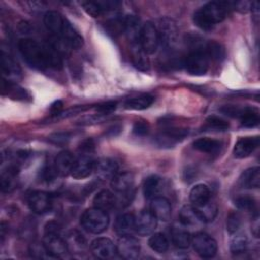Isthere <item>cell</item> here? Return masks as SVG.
Returning <instances> with one entry per match:
<instances>
[{
    "label": "cell",
    "instance_id": "6da1fadb",
    "mask_svg": "<svg viewBox=\"0 0 260 260\" xmlns=\"http://www.w3.org/2000/svg\"><path fill=\"white\" fill-rule=\"evenodd\" d=\"M18 50L26 63L36 69L62 67L61 53L52 43L41 44L36 40L24 38L19 40Z\"/></svg>",
    "mask_w": 260,
    "mask_h": 260
},
{
    "label": "cell",
    "instance_id": "7a4b0ae2",
    "mask_svg": "<svg viewBox=\"0 0 260 260\" xmlns=\"http://www.w3.org/2000/svg\"><path fill=\"white\" fill-rule=\"evenodd\" d=\"M44 23L56 38L64 42L69 48L78 49L82 47V37L58 11H48L44 16Z\"/></svg>",
    "mask_w": 260,
    "mask_h": 260
},
{
    "label": "cell",
    "instance_id": "3957f363",
    "mask_svg": "<svg viewBox=\"0 0 260 260\" xmlns=\"http://www.w3.org/2000/svg\"><path fill=\"white\" fill-rule=\"evenodd\" d=\"M230 3L211 1L199 9H197L193 14V21L196 26L202 30H210L215 24L221 22L226 15L228 7Z\"/></svg>",
    "mask_w": 260,
    "mask_h": 260
},
{
    "label": "cell",
    "instance_id": "277c9868",
    "mask_svg": "<svg viewBox=\"0 0 260 260\" xmlns=\"http://www.w3.org/2000/svg\"><path fill=\"white\" fill-rule=\"evenodd\" d=\"M80 223L82 228L91 234H101L105 232L109 225V216L106 211L92 207L86 209L81 217Z\"/></svg>",
    "mask_w": 260,
    "mask_h": 260
},
{
    "label": "cell",
    "instance_id": "5b68a950",
    "mask_svg": "<svg viewBox=\"0 0 260 260\" xmlns=\"http://www.w3.org/2000/svg\"><path fill=\"white\" fill-rule=\"evenodd\" d=\"M209 58L205 51L197 49L188 54L184 60L186 70L192 75H204L209 67Z\"/></svg>",
    "mask_w": 260,
    "mask_h": 260
},
{
    "label": "cell",
    "instance_id": "8992f818",
    "mask_svg": "<svg viewBox=\"0 0 260 260\" xmlns=\"http://www.w3.org/2000/svg\"><path fill=\"white\" fill-rule=\"evenodd\" d=\"M191 244L195 252L201 258H212L217 252V243L216 241L205 233H196L191 238Z\"/></svg>",
    "mask_w": 260,
    "mask_h": 260
},
{
    "label": "cell",
    "instance_id": "52a82bcc",
    "mask_svg": "<svg viewBox=\"0 0 260 260\" xmlns=\"http://www.w3.org/2000/svg\"><path fill=\"white\" fill-rule=\"evenodd\" d=\"M43 246L46 252L55 258L63 256L68 251L66 241L59 235V233L45 232Z\"/></svg>",
    "mask_w": 260,
    "mask_h": 260
},
{
    "label": "cell",
    "instance_id": "ba28073f",
    "mask_svg": "<svg viewBox=\"0 0 260 260\" xmlns=\"http://www.w3.org/2000/svg\"><path fill=\"white\" fill-rule=\"evenodd\" d=\"M140 45L147 55L156 52L159 45V36L157 28L153 23L146 22L142 25L140 34Z\"/></svg>",
    "mask_w": 260,
    "mask_h": 260
},
{
    "label": "cell",
    "instance_id": "9c48e42d",
    "mask_svg": "<svg viewBox=\"0 0 260 260\" xmlns=\"http://www.w3.org/2000/svg\"><path fill=\"white\" fill-rule=\"evenodd\" d=\"M157 28V27H156ZM159 43L168 49L172 48L178 39V28L176 23L170 18H164L160 20L158 28Z\"/></svg>",
    "mask_w": 260,
    "mask_h": 260
},
{
    "label": "cell",
    "instance_id": "30bf717a",
    "mask_svg": "<svg viewBox=\"0 0 260 260\" xmlns=\"http://www.w3.org/2000/svg\"><path fill=\"white\" fill-rule=\"evenodd\" d=\"M116 249L120 257L128 260L136 259L140 254L139 242L130 235L122 236L118 241Z\"/></svg>",
    "mask_w": 260,
    "mask_h": 260
},
{
    "label": "cell",
    "instance_id": "8fae6325",
    "mask_svg": "<svg viewBox=\"0 0 260 260\" xmlns=\"http://www.w3.org/2000/svg\"><path fill=\"white\" fill-rule=\"evenodd\" d=\"M94 165L95 161L90 153H80L77 159H75L70 174L77 180L87 178L93 172Z\"/></svg>",
    "mask_w": 260,
    "mask_h": 260
},
{
    "label": "cell",
    "instance_id": "7c38bea8",
    "mask_svg": "<svg viewBox=\"0 0 260 260\" xmlns=\"http://www.w3.org/2000/svg\"><path fill=\"white\" fill-rule=\"evenodd\" d=\"M29 208L38 214L49 211L52 207V198L50 194L44 191H34L27 197Z\"/></svg>",
    "mask_w": 260,
    "mask_h": 260
},
{
    "label": "cell",
    "instance_id": "4fadbf2b",
    "mask_svg": "<svg viewBox=\"0 0 260 260\" xmlns=\"http://www.w3.org/2000/svg\"><path fill=\"white\" fill-rule=\"evenodd\" d=\"M90 250L91 253L100 259H111L117 253V249L114 243L105 237L93 240L90 245Z\"/></svg>",
    "mask_w": 260,
    "mask_h": 260
},
{
    "label": "cell",
    "instance_id": "5bb4252c",
    "mask_svg": "<svg viewBox=\"0 0 260 260\" xmlns=\"http://www.w3.org/2000/svg\"><path fill=\"white\" fill-rule=\"evenodd\" d=\"M156 217L147 210L140 211L135 216V232L140 236H148L156 228Z\"/></svg>",
    "mask_w": 260,
    "mask_h": 260
},
{
    "label": "cell",
    "instance_id": "9a60e30c",
    "mask_svg": "<svg viewBox=\"0 0 260 260\" xmlns=\"http://www.w3.org/2000/svg\"><path fill=\"white\" fill-rule=\"evenodd\" d=\"M188 129L186 128H167L164 129L157 136H156V141L159 145L161 146H173L177 142L181 141L188 135Z\"/></svg>",
    "mask_w": 260,
    "mask_h": 260
},
{
    "label": "cell",
    "instance_id": "2e32d148",
    "mask_svg": "<svg viewBox=\"0 0 260 260\" xmlns=\"http://www.w3.org/2000/svg\"><path fill=\"white\" fill-rule=\"evenodd\" d=\"M150 212L156 217V219L168 221L171 218L172 214V207L170 201L162 197V196H156L151 199L150 201Z\"/></svg>",
    "mask_w": 260,
    "mask_h": 260
},
{
    "label": "cell",
    "instance_id": "e0dca14e",
    "mask_svg": "<svg viewBox=\"0 0 260 260\" xmlns=\"http://www.w3.org/2000/svg\"><path fill=\"white\" fill-rule=\"evenodd\" d=\"M259 146V137H242L234 146V156L237 158H245L249 156Z\"/></svg>",
    "mask_w": 260,
    "mask_h": 260
},
{
    "label": "cell",
    "instance_id": "ac0fdd59",
    "mask_svg": "<svg viewBox=\"0 0 260 260\" xmlns=\"http://www.w3.org/2000/svg\"><path fill=\"white\" fill-rule=\"evenodd\" d=\"M118 164L111 158H102L95 161L94 173L100 180L112 179L118 173Z\"/></svg>",
    "mask_w": 260,
    "mask_h": 260
},
{
    "label": "cell",
    "instance_id": "d6986e66",
    "mask_svg": "<svg viewBox=\"0 0 260 260\" xmlns=\"http://www.w3.org/2000/svg\"><path fill=\"white\" fill-rule=\"evenodd\" d=\"M142 25L135 15H127L124 18V32L131 44L140 43V34Z\"/></svg>",
    "mask_w": 260,
    "mask_h": 260
},
{
    "label": "cell",
    "instance_id": "ffe728a7",
    "mask_svg": "<svg viewBox=\"0 0 260 260\" xmlns=\"http://www.w3.org/2000/svg\"><path fill=\"white\" fill-rule=\"evenodd\" d=\"M74 156L69 151H61L57 154L54 160V168L56 170L57 175L59 176H67L71 173L72 167L74 165Z\"/></svg>",
    "mask_w": 260,
    "mask_h": 260
},
{
    "label": "cell",
    "instance_id": "44dd1931",
    "mask_svg": "<svg viewBox=\"0 0 260 260\" xmlns=\"http://www.w3.org/2000/svg\"><path fill=\"white\" fill-rule=\"evenodd\" d=\"M134 184V177L129 172L117 173L111 179L112 188L119 193H128Z\"/></svg>",
    "mask_w": 260,
    "mask_h": 260
},
{
    "label": "cell",
    "instance_id": "7402d4cb",
    "mask_svg": "<svg viewBox=\"0 0 260 260\" xmlns=\"http://www.w3.org/2000/svg\"><path fill=\"white\" fill-rule=\"evenodd\" d=\"M135 216L132 213H122L117 216L114 230L119 236H129L135 231Z\"/></svg>",
    "mask_w": 260,
    "mask_h": 260
},
{
    "label": "cell",
    "instance_id": "603a6c76",
    "mask_svg": "<svg viewBox=\"0 0 260 260\" xmlns=\"http://www.w3.org/2000/svg\"><path fill=\"white\" fill-rule=\"evenodd\" d=\"M1 90H2V94H6L7 96H10L11 99H14V100H20V101H26L27 99L30 100V95L24 88L18 86L17 84L5 78L2 79Z\"/></svg>",
    "mask_w": 260,
    "mask_h": 260
},
{
    "label": "cell",
    "instance_id": "cb8c5ba5",
    "mask_svg": "<svg viewBox=\"0 0 260 260\" xmlns=\"http://www.w3.org/2000/svg\"><path fill=\"white\" fill-rule=\"evenodd\" d=\"M179 219L183 225L189 228L198 226L199 224L203 223L202 219L200 218L197 210L193 205L183 206L179 212Z\"/></svg>",
    "mask_w": 260,
    "mask_h": 260
},
{
    "label": "cell",
    "instance_id": "d4e9b609",
    "mask_svg": "<svg viewBox=\"0 0 260 260\" xmlns=\"http://www.w3.org/2000/svg\"><path fill=\"white\" fill-rule=\"evenodd\" d=\"M131 59L133 65L140 71H147L149 69V60L147 54L143 51L140 43L131 44Z\"/></svg>",
    "mask_w": 260,
    "mask_h": 260
},
{
    "label": "cell",
    "instance_id": "484cf974",
    "mask_svg": "<svg viewBox=\"0 0 260 260\" xmlns=\"http://www.w3.org/2000/svg\"><path fill=\"white\" fill-rule=\"evenodd\" d=\"M240 184L247 189L259 188L260 185V171L258 167H253L244 171L240 177Z\"/></svg>",
    "mask_w": 260,
    "mask_h": 260
},
{
    "label": "cell",
    "instance_id": "4316f807",
    "mask_svg": "<svg viewBox=\"0 0 260 260\" xmlns=\"http://www.w3.org/2000/svg\"><path fill=\"white\" fill-rule=\"evenodd\" d=\"M116 204V198L114 194L109 190L100 191L93 198V206L104 211L112 209Z\"/></svg>",
    "mask_w": 260,
    "mask_h": 260
},
{
    "label": "cell",
    "instance_id": "83f0119b",
    "mask_svg": "<svg viewBox=\"0 0 260 260\" xmlns=\"http://www.w3.org/2000/svg\"><path fill=\"white\" fill-rule=\"evenodd\" d=\"M1 68L3 75L10 78H15L19 76L21 72L20 67L14 61V59L4 52L1 53Z\"/></svg>",
    "mask_w": 260,
    "mask_h": 260
},
{
    "label": "cell",
    "instance_id": "f1b7e54d",
    "mask_svg": "<svg viewBox=\"0 0 260 260\" xmlns=\"http://www.w3.org/2000/svg\"><path fill=\"white\" fill-rule=\"evenodd\" d=\"M162 188V181L158 176H149L143 182V194L146 198L152 199L158 195Z\"/></svg>",
    "mask_w": 260,
    "mask_h": 260
},
{
    "label": "cell",
    "instance_id": "f546056e",
    "mask_svg": "<svg viewBox=\"0 0 260 260\" xmlns=\"http://www.w3.org/2000/svg\"><path fill=\"white\" fill-rule=\"evenodd\" d=\"M153 102H154V96L150 94H142V95L127 100L124 104V107L127 110L140 111V110H145L149 108L153 104Z\"/></svg>",
    "mask_w": 260,
    "mask_h": 260
},
{
    "label": "cell",
    "instance_id": "4dcf8cb0",
    "mask_svg": "<svg viewBox=\"0 0 260 260\" xmlns=\"http://www.w3.org/2000/svg\"><path fill=\"white\" fill-rule=\"evenodd\" d=\"M220 141L209 137H201L193 142V147L196 150L205 153H215L220 149Z\"/></svg>",
    "mask_w": 260,
    "mask_h": 260
},
{
    "label": "cell",
    "instance_id": "1f68e13d",
    "mask_svg": "<svg viewBox=\"0 0 260 260\" xmlns=\"http://www.w3.org/2000/svg\"><path fill=\"white\" fill-rule=\"evenodd\" d=\"M189 197L193 206L201 205L210 199L209 188L204 184H198L191 189Z\"/></svg>",
    "mask_w": 260,
    "mask_h": 260
},
{
    "label": "cell",
    "instance_id": "d6a6232c",
    "mask_svg": "<svg viewBox=\"0 0 260 260\" xmlns=\"http://www.w3.org/2000/svg\"><path fill=\"white\" fill-rule=\"evenodd\" d=\"M194 207L197 210V212L203 222H211L214 220V218L217 215V211H218L217 205L210 199L208 201H206L205 203L198 205V206H194Z\"/></svg>",
    "mask_w": 260,
    "mask_h": 260
},
{
    "label": "cell",
    "instance_id": "836d02e7",
    "mask_svg": "<svg viewBox=\"0 0 260 260\" xmlns=\"http://www.w3.org/2000/svg\"><path fill=\"white\" fill-rule=\"evenodd\" d=\"M239 118H240L242 127H245V128H254L260 122L259 113L254 108H243Z\"/></svg>",
    "mask_w": 260,
    "mask_h": 260
},
{
    "label": "cell",
    "instance_id": "e575fe53",
    "mask_svg": "<svg viewBox=\"0 0 260 260\" xmlns=\"http://www.w3.org/2000/svg\"><path fill=\"white\" fill-rule=\"evenodd\" d=\"M65 241L68 251H72V253H80L86 248V241L78 232L74 231L69 233Z\"/></svg>",
    "mask_w": 260,
    "mask_h": 260
},
{
    "label": "cell",
    "instance_id": "d590c367",
    "mask_svg": "<svg viewBox=\"0 0 260 260\" xmlns=\"http://www.w3.org/2000/svg\"><path fill=\"white\" fill-rule=\"evenodd\" d=\"M171 238L173 244L179 249H187L191 244L190 234L183 229L174 228L171 231Z\"/></svg>",
    "mask_w": 260,
    "mask_h": 260
},
{
    "label": "cell",
    "instance_id": "8d00e7d4",
    "mask_svg": "<svg viewBox=\"0 0 260 260\" xmlns=\"http://www.w3.org/2000/svg\"><path fill=\"white\" fill-rule=\"evenodd\" d=\"M17 168L15 166H10L1 175V190L2 192H10L15 185V177L17 175Z\"/></svg>",
    "mask_w": 260,
    "mask_h": 260
},
{
    "label": "cell",
    "instance_id": "74e56055",
    "mask_svg": "<svg viewBox=\"0 0 260 260\" xmlns=\"http://www.w3.org/2000/svg\"><path fill=\"white\" fill-rule=\"evenodd\" d=\"M148 246L156 253H165L169 249V241L161 233H154L148 239Z\"/></svg>",
    "mask_w": 260,
    "mask_h": 260
},
{
    "label": "cell",
    "instance_id": "f35d334b",
    "mask_svg": "<svg viewBox=\"0 0 260 260\" xmlns=\"http://www.w3.org/2000/svg\"><path fill=\"white\" fill-rule=\"evenodd\" d=\"M204 51L207 54L209 60L221 61L225 56L224 48L215 41H210L209 43H207Z\"/></svg>",
    "mask_w": 260,
    "mask_h": 260
},
{
    "label": "cell",
    "instance_id": "ab89813d",
    "mask_svg": "<svg viewBox=\"0 0 260 260\" xmlns=\"http://www.w3.org/2000/svg\"><path fill=\"white\" fill-rule=\"evenodd\" d=\"M235 205L243 210V211H247V212H254L257 210V205H256V201L253 197L248 196V195H242L239 196L235 199Z\"/></svg>",
    "mask_w": 260,
    "mask_h": 260
},
{
    "label": "cell",
    "instance_id": "60d3db41",
    "mask_svg": "<svg viewBox=\"0 0 260 260\" xmlns=\"http://www.w3.org/2000/svg\"><path fill=\"white\" fill-rule=\"evenodd\" d=\"M247 246H248V240L246 238L245 235L239 234L236 235L232 241H231V252L235 255L238 254H242L247 250Z\"/></svg>",
    "mask_w": 260,
    "mask_h": 260
},
{
    "label": "cell",
    "instance_id": "b9f144b4",
    "mask_svg": "<svg viewBox=\"0 0 260 260\" xmlns=\"http://www.w3.org/2000/svg\"><path fill=\"white\" fill-rule=\"evenodd\" d=\"M242 224V218L239 212L231 211L226 216V230L230 234L236 233Z\"/></svg>",
    "mask_w": 260,
    "mask_h": 260
},
{
    "label": "cell",
    "instance_id": "7bdbcfd3",
    "mask_svg": "<svg viewBox=\"0 0 260 260\" xmlns=\"http://www.w3.org/2000/svg\"><path fill=\"white\" fill-rule=\"evenodd\" d=\"M206 126L209 129H214V130H217V131H224V130L229 129L230 124L220 117L209 116L206 119Z\"/></svg>",
    "mask_w": 260,
    "mask_h": 260
},
{
    "label": "cell",
    "instance_id": "ee69618b",
    "mask_svg": "<svg viewBox=\"0 0 260 260\" xmlns=\"http://www.w3.org/2000/svg\"><path fill=\"white\" fill-rule=\"evenodd\" d=\"M83 9L87 14H89L92 17H99L102 15L105 11L101 5L100 2H94V1H85L81 3Z\"/></svg>",
    "mask_w": 260,
    "mask_h": 260
},
{
    "label": "cell",
    "instance_id": "f6af8a7d",
    "mask_svg": "<svg viewBox=\"0 0 260 260\" xmlns=\"http://www.w3.org/2000/svg\"><path fill=\"white\" fill-rule=\"evenodd\" d=\"M148 131H149L148 123L146 121H142V120L136 121L132 128L133 134L136 136H139V137L145 136L148 133Z\"/></svg>",
    "mask_w": 260,
    "mask_h": 260
},
{
    "label": "cell",
    "instance_id": "bcb514c9",
    "mask_svg": "<svg viewBox=\"0 0 260 260\" xmlns=\"http://www.w3.org/2000/svg\"><path fill=\"white\" fill-rule=\"evenodd\" d=\"M117 108V103L116 102H107L100 104L95 107V111L99 113V115H109L113 113Z\"/></svg>",
    "mask_w": 260,
    "mask_h": 260
},
{
    "label": "cell",
    "instance_id": "7dc6e473",
    "mask_svg": "<svg viewBox=\"0 0 260 260\" xmlns=\"http://www.w3.org/2000/svg\"><path fill=\"white\" fill-rule=\"evenodd\" d=\"M70 138L69 133L67 132H59V133H54L49 137V140L55 144H64L66 143Z\"/></svg>",
    "mask_w": 260,
    "mask_h": 260
},
{
    "label": "cell",
    "instance_id": "c3c4849f",
    "mask_svg": "<svg viewBox=\"0 0 260 260\" xmlns=\"http://www.w3.org/2000/svg\"><path fill=\"white\" fill-rule=\"evenodd\" d=\"M242 111V108H238L236 106H224L223 108L220 109V112H222L223 114L231 116V117H238L240 116Z\"/></svg>",
    "mask_w": 260,
    "mask_h": 260
},
{
    "label": "cell",
    "instance_id": "681fc988",
    "mask_svg": "<svg viewBox=\"0 0 260 260\" xmlns=\"http://www.w3.org/2000/svg\"><path fill=\"white\" fill-rule=\"evenodd\" d=\"M252 2L249 1H238L233 3V7L241 12H247L249 9H251Z\"/></svg>",
    "mask_w": 260,
    "mask_h": 260
},
{
    "label": "cell",
    "instance_id": "f907efd6",
    "mask_svg": "<svg viewBox=\"0 0 260 260\" xmlns=\"http://www.w3.org/2000/svg\"><path fill=\"white\" fill-rule=\"evenodd\" d=\"M50 111H51L52 117H54V116L60 114V113L63 111V103H62L61 101H56V102H54V103L51 105Z\"/></svg>",
    "mask_w": 260,
    "mask_h": 260
}]
</instances>
